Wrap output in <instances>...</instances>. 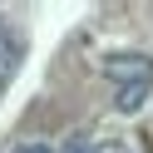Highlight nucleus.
<instances>
[{"mask_svg": "<svg viewBox=\"0 0 153 153\" xmlns=\"http://www.w3.org/2000/svg\"><path fill=\"white\" fill-rule=\"evenodd\" d=\"M104 74L114 84H153V59L148 54H104Z\"/></svg>", "mask_w": 153, "mask_h": 153, "instance_id": "f257e3e1", "label": "nucleus"}, {"mask_svg": "<svg viewBox=\"0 0 153 153\" xmlns=\"http://www.w3.org/2000/svg\"><path fill=\"white\" fill-rule=\"evenodd\" d=\"M15 69H20V40L15 35H0V89L15 79Z\"/></svg>", "mask_w": 153, "mask_h": 153, "instance_id": "f03ea898", "label": "nucleus"}, {"mask_svg": "<svg viewBox=\"0 0 153 153\" xmlns=\"http://www.w3.org/2000/svg\"><path fill=\"white\" fill-rule=\"evenodd\" d=\"M148 89H153V84H123V89L114 94V109H119V114H138V104L148 99Z\"/></svg>", "mask_w": 153, "mask_h": 153, "instance_id": "7ed1b4c3", "label": "nucleus"}, {"mask_svg": "<svg viewBox=\"0 0 153 153\" xmlns=\"http://www.w3.org/2000/svg\"><path fill=\"white\" fill-rule=\"evenodd\" d=\"M89 153H133V148H128V143H119V138H104V143H94Z\"/></svg>", "mask_w": 153, "mask_h": 153, "instance_id": "20e7f679", "label": "nucleus"}, {"mask_svg": "<svg viewBox=\"0 0 153 153\" xmlns=\"http://www.w3.org/2000/svg\"><path fill=\"white\" fill-rule=\"evenodd\" d=\"M89 148H94V143H89V138H84V133H74V138H69V143H64V148H59V153H89Z\"/></svg>", "mask_w": 153, "mask_h": 153, "instance_id": "39448f33", "label": "nucleus"}, {"mask_svg": "<svg viewBox=\"0 0 153 153\" xmlns=\"http://www.w3.org/2000/svg\"><path fill=\"white\" fill-rule=\"evenodd\" d=\"M15 153H50V148H45V143H20Z\"/></svg>", "mask_w": 153, "mask_h": 153, "instance_id": "423d86ee", "label": "nucleus"}]
</instances>
